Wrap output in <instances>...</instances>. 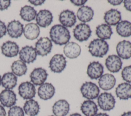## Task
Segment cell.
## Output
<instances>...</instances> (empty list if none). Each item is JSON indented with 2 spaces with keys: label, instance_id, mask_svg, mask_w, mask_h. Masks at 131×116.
<instances>
[{
  "label": "cell",
  "instance_id": "9a60e30c",
  "mask_svg": "<svg viewBox=\"0 0 131 116\" xmlns=\"http://www.w3.org/2000/svg\"><path fill=\"white\" fill-rule=\"evenodd\" d=\"M59 21L63 26L71 28L74 26L76 22V16L73 11L65 10L60 13Z\"/></svg>",
  "mask_w": 131,
  "mask_h": 116
},
{
  "label": "cell",
  "instance_id": "83f0119b",
  "mask_svg": "<svg viewBox=\"0 0 131 116\" xmlns=\"http://www.w3.org/2000/svg\"><path fill=\"white\" fill-rule=\"evenodd\" d=\"M24 111L28 116H36L39 112L40 106L38 103L34 99L27 100L24 103Z\"/></svg>",
  "mask_w": 131,
  "mask_h": 116
},
{
  "label": "cell",
  "instance_id": "ffe728a7",
  "mask_svg": "<svg viewBox=\"0 0 131 116\" xmlns=\"http://www.w3.org/2000/svg\"><path fill=\"white\" fill-rule=\"evenodd\" d=\"M116 82V78L113 75L106 73L102 75L99 78V87L103 90H109L112 89L115 86Z\"/></svg>",
  "mask_w": 131,
  "mask_h": 116
},
{
  "label": "cell",
  "instance_id": "b9f144b4",
  "mask_svg": "<svg viewBox=\"0 0 131 116\" xmlns=\"http://www.w3.org/2000/svg\"><path fill=\"white\" fill-rule=\"evenodd\" d=\"M0 116H6V112L4 107L0 105Z\"/></svg>",
  "mask_w": 131,
  "mask_h": 116
},
{
  "label": "cell",
  "instance_id": "7dc6e473",
  "mask_svg": "<svg viewBox=\"0 0 131 116\" xmlns=\"http://www.w3.org/2000/svg\"><path fill=\"white\" fill-rule=\"evenodd\" d=\"M48 116H55L54 115H48Z\"/></svg>",
  "mask_w": 131,
  "mask_h": 116
},
{
  "label": "cell",
  "instance_id": "603a6c76",
  "mask_svg": "<svg viewBox=\"0 0 131 116\" xmlns=\"http://www.w3.org/2000/svg\"><path fill=\"white\" fill-rule=\"evenodd\" d=\"M103 19L107 25L116 26L121 20V14L118 10L111 9L105 12Z\"/></svg>",
  "mask_w": 131,
  "mask_h": 116
},
{
  "label": "cell",
  "instance_id": "8992f818",
  "mask_svg": "<svg viewBox=\"0 0 131 116\" xmlns=\"http://www.w3.org/2000/svg\"><path fill=\"white\" fill-rule=\"evenodd\" d=\"M52 48V41L47 37H40L35 43V49L37 55L42 57L49 54L51 51Z\"/></svg>",
  "mask_w": 131,
  "mask_h": 116
},
{
  "label": "cell",
  "instance_id": "836d02e7",
  "mask_svg": "<svg viewBox=\"0 0 131 116\" xmlns=\"http://www.w3.org/2000/svg\"><path fill=\"white\" fill-rule=\"evenodd\" d=\"M8 116H25V112L21 107L14 105L10 108L8 110Z\"/></svg>",
  "mask_w": 131,
  "mask_h": 116
},
{
  "label": "cell",
  "instance_id": "e575fe53",
  "mask_svg": "<svg viewBox=\"0 0 131 116\" xmlns=\"http://www.w3.org/2000/svg\"><path fill=\"white\" fill-rule=\"evenodd\" d=\"M121 76L126 82L131 83V65L124 67L121 72Z\"/></svg>",
  "mask_w": 131,
  "mask_h": 116
},
{
  "label": "cell",
  "instance_id": "8fae6325",
  "mask_svg": "<svg viewBox=\"0 0 131 116\" xmlns=\"http://www.w3.org/2000/svg\"><path fill=\"white\" fill-rule=\"evenodd\" d=\"M19 56L20 60L25 63H30L36 60L37 53L33 47L26 45L23 47L19 51Z\"/></svg>",
  "mask_w": 131,
  "mask_h": 116
},
{
  "label": "cell",
  "instance_id": "8d00e7d4",
  "mask_svg": "<svg viewBox=\"0 0 131 116\" xmlns=\"http://www.w3.org/2000/svg\"><path fill=\"white\" fill-rule=\"evenodd\" d=\"M7 27L5 23L0 20V38H2L6 34Z\"/></svg>",
  "mask_w": 131,
  "mask_h": 116
},
{
  "label": "cell",
  "instance_id": "60d3db41",
  "mask_svg": "<svg viewBox=\"0 0 131 116\" xmlns=\"http://www.w3.org/2000/svg\"><path fill=\"white\" fill-rule=\"evenodd\" d=\"M108 3L113 6H117L120 5L122 2V0H108Z\"/></svg>",
  "mask_w": 131,
  "mask_h": 116
},
{
  "label": "cell",
  "instance_id": "74e56055",
  "mask_svg": "<svg viewBox=\"0 0 131 116\" xmlns=\"http://www.w3.org/2000/svg\"><path fill=\"white\" fill-rule=\"evenodd\" d=\"M87 2L86 0H71V2L77 6H82Z\"/></svg>",
  "mask_w": 131,
  "mask_h": 116
},
{
  "label": "cell",
  "instance_id": "7bdbcfd3",
  "mask_svg": "<svg viewBox=\"0 0 131 116\" xmlns=\"http://www.w3.org/2000/svg\"><path fill=\"white\" fill-rule=\"evenodd\" d=\"M120 116H131V111H128L127 112H124Z\"/></svg>",
  "mask_w": 131,
  "mask_h": 116
},
{
  "label": "cell",
  "instance_id": "f1b7e54d",
  "mask_svg": "<svg viewBox=\"0 0 131 116\" xmlns=\"http://www.w3.org/2000/svg\"><path fill=\"white\" fill-rule=\"evenodd\" d=\"M17 82V78L12 72L5 73L2 77L1 85L7 89H12L14 88Z\"/></svg>",
  "mask_w": 131,
  "mask_h": 116
},
{
  "label": "cell",
  "instance_id": "f546056e",
  "mask_svg": "<svg viewBox=\"0 0 131 116\" xmlns=\"http://www.w3.org/2000/svg\"><path fill=\"white\" fill-rule=\"evenodd\" d=\"M96 34L99 39H110L113 34L112 28L106 24L99 25L96 28Z\"/></svg>",
  "mask_w": 131,
  "mask_h": 116
},
{
  "label": "cell",
  "instance_id": "3957f363",
  "mask_svg": "<svg viewBox=\"0 0 131 116\" xmlns=\"http://www.w3.org/2000/svg\"><path fill=\"white\" fill-rule=\"evenodd\" d=\"M80 90L83 97L91 100L97 98L100 93L99 87L95 83L91 81L83 83Z\"/></svg>",
  "mask_w": 131,
  "mask_h": 116
},
{
  "label": "cell",
  "instance_id": "5bb4252c",
  "mask_svg": "<svg viewBox=\"0 0 131 116\" xmlns=\"http://www.w3.org/2000/svg\"><path fill=\"white\" fill-rule=\"evenodd\" d=\"M52 13L48 10H40L36 14V24L41 27L46 28L50 26L53 21Z\"/></svg>",
  "mask_w": 131,
  "mask_h": 116
},
{
  "label": "cell",
  "instance_id": "ac0fdd59",
  "mask_svg": "<svg viewBox=\"0 0 131 116\" xmlns=\"http://www.w3.org/2000/svg\"><path fill=\"white\" fill-rule=\"evenodd\" d=\"M70 111V104L64 99L56 101L52 106V112L55 116H66Z\"/></svg>",
  "mask_w": 131,
  "mask_h": 116
},
{
  "label": "cell",
  "instance_id": "bcb514c9",
  "mask_svg": "<svg viewBox=\"0 0 131 116\" xmlns=\"http://www.w3.org/2000/svg\"><path fill=\"white\" fill-rule=\"evenodd\" d=\"M1 81H2V77H1V76L0 75V85H1Z\"/></svg>",
  "mask_w": 131,
  "mask_h": 116
},
{
  "label": "cell",
  "instance_id": "30bf717a",
  "mask_svg": "<svg viewBox=\"0 0 131 116\" xmlns=\"http://www.w3.org/2000/svg\"><path fill=\"white\" fill-rule=\"evenodd\" d=\"M48 74L46 70L42 67L35 68L30 75L31 82L34 85H41L47 79Z\"/></svg>",
  "mask_w": 131,
  "mask_h": 116
},
{
  "label": "cell",
  "instance_id": "d4e9b609",
  "mask_svg": "<svg viewBox=\"0 0 131 116\" xmlns=\"http://www.w3.org/2000/svg\"><path fill=\"white\" fill-rule=\"evenodd\" d=\"M94 14V11L91 7L83 5L78 9L76 15L80 21L85 23L92 20Z\"/></svg>",
  "mask_w": 131,
  "mask_h": 116
},
{
  "label": "cell",
  "instance_id": "d6986e66",
  "mask_svg": "<svg viewBox=\"0 0 131 116\" xmlns=\"http://www.w3.org/2000/svg\"><path fill=\"white\" fill-rule=\"evenodd\" d=\"M24 26L18 20H13L9 22L7 27L8 34L11 38H17L21 36L23 33Z\"/></svg>",
  "mask_w": 131,
  "mask_h": 116
},
{
  "label": "cell",
  "instance_id": "cb8c5ba5",
  "mask_svg": "<svg viewBox=\"0 0 131 116\" xmlns=\"http://www.w3.org/2000/svg\"><path fill=\"white\" fill-rule=\"evenodd\" d=\"M115 92L120 100H127L131 98V84L127 82L119 84L116 88Z\"/></svg>",
  "mask_w": 131,
  "mask_h": 116
},
{
  "label": "cell",
  "instance_id": "4dcf8cb0",
  "mask_svg": "<svg viewBox=\"0 0 131 116\" xmlns=\"http://www.w3.org/2000/svg\"><path fill=\"white\" fill-rule=\"evenodd\" d=\"M116 32L119 35L123 37L131 36V22L128 20L120 21L116 26Z\"/></svg>",
  "mask_w": 131,
  "mask_h": 116
},
{
  "label": "cell",
  "instance_id": "484cf974",
  "mask_svg": "<svg viewBox=\"0 0 131 116\" xmlns=\"http://www.w3.org/2000/svg\"><path fill=\"white\" fill-rule=\"evenodd\" d=\"M80 110L85 116H95L97 113L98 108L97 105L94 101L86 100L82 103Z\"/></svg>",
  "mask_w": 131,
  "mask_h": 116
},
{
  "label": "cell",
  "instance_id": "ba28073f",
  "mask_svg": "<svg viewBox=\"0 0 131 116\" xmlns=\"http://www.w3.org/2000/svg\"><path fill=\"white\" fill-rule=\"evenodd\" d=\"M19 96L25 100L32 99L36 95V88L31 82L26 81L20 84L18 88Z\"/></svg>",
  "mask_w": 131,
  "mask_h": 116
},
{
  "label": "cell",
  "instance_id": "44dd1931",
  "mask_svg": "<svg viewBox=\"0 0 131 116\" xmlns=\"http://www.w3.org/2000/svg\"><path fill=\"white\" fill-rule=\"evenodd\" d=\"M2 53L7 57H14L19 53V47L14 41H7L1 46Z\"/></svg>",
  "mask_w": 131,
  "mask_h": 116
},
{
  "label": "cell",
  "instance_id": "4fadbf2b",
  "mask_svg": "<svg viewBox=\"0 0 131 116\" xmlns=\"http://www.w3.org/2000/svg\"><path fill=\"white\" fill-rule=\"evenodd\" d=\"M104 68L101 63L98 61H93L88 66L86 73L88 77L91 79H99L103 73Z\"/></svg>",
  "mask_w": 131,
  "mask_h": 116
},
{
  "label": "cell",
  "instance_id": "ee69618b",
  "mask_svg": "<svg viewBox=\"0 0 131 116\" xmlns=\"http://www.w3.org/2000/svg\"><path fill=\"white\" fill-rule=\"evenodd\" d=\"M95 116H109L106 113H97Z\"/></svg>",
  "mask_w": 131,
  "mask_h": 116
},
{
  "label": "cell",
  "instance_id": "f35d334b",
  "mask_svg": "<svg viewBox=\"0 0 131 116\" xmlns=\"http://www.w3.org/2000/svg\"><path fill=\"white\" fill-rule=\"evenodd\" d=\"M29 3H30L31 4L34 5V6H40L43 4L45 1L44 0H29L28 1Z\"/></svg>",
  "mask_w": 131,
  "mask_h": 116
},
{
  "label": "cell",
  "instance_id": "9c48e42d",
  "mask_svg": "<svg viewBox=\"0 0 131 116\" xmlns=\"http://www.w3.org/2000/svg\"><path fill=\"white\" fill-rule=\"evenodd\" d=\"M16 95L11 89H5L0 92V103L6 107H11L16 103Z\"/></svg>",
  "mask_w": 131,
  "mask_h": 116
},
{
  "label": "cell",
  "instance_id": "ab89813d",
  "mask_svg": "<svg viewBox=\"0 0 131 116\" xmlns=\"http://www.w3.org/2000/svg\"><path fill=\"white\" fill-rule=\"evenodd\" d=\"M123 4L124 8L128 11L131 12V1L125 0L123 1Z\"/></svg>",
  "mask_w": 131,
  "mask_h": 116
},
{
  "label": "cell",
  "instance_id": "7c38bea8",
  "mask_svg": "<svg viewBox=\"0 0 131 116\" xmlns=\"http://www.w3.org/2000/svg\"><path fill=\"white\" fill-rule=\"evenodd\" d=\"M105 65L107 69L111 73H118L122 68L121 59L116 55H109L105 59Z\"/></svg>",
  "mask_w": 131,
  "mask_h": 116
},
{
  "label": "cell",
  "instance_id": "e0dca14e",
  "mask_svg": "<svg viewBox=\"0 0 131 116\" xmlns=\"http://www.w3.org/2000/svg\"><path fill=\"white\" fill-rule=\"evenodd\" d=\"M116 52L121 59H129L131 57V42L126 40L119 42L116 46Z\"/></svg>",
  "mask_w": 131,
  "mask_h": 116
},
{
  "label": "cell",
  "instance_id": "d6a6232c",
  "mask_svg": "<svg viewBox=\"0 0 131 116\" xmlns=\"http://www.w3.org/2000/svg\"><path fill=\"white\" fill-rule=\"evenodd\" d=\"M12 73L17 76H22L26 74L27 67L25 62L20 60L14 61L11 66Z\"/></svg>",
  "mask_w": 131,
  "mask_h": 116
},
{
  "label": "cell",
  "instance_id": "277c9868",
  "mask_svg": "<svg viewBox=\"0 0 131 116\" xmlns=\"http://www.w3.org/2000/svg\"><path fill=\"white\" fill-rule=\"evenodd\" d=\"M99 107L103 111H110L114 109L116 100L111 93L104 92L100 94L97 98Z\"/></svg>",
  "mask_w": 131,
  "mask_h": 116
},
{
  "label": "cell",
  "instance_id": "7402d4cb",
  "mask_svg": "<svg viewBox=\"0 0 131 116\" xmlns=\"http://www.w3.org/2000/svg\"><path fill=\"white\" fill-rule=\"evenodd\" d=\"M64 55L70 59L77 58L81 53L80 46L75 42H69L65 44L63 48Z\"/></svg>",
  "mask_w": 131,
  "mask_h": 116
},
{
  "label": "cell",
  "instance_id": "52a82bcc",
  "mask_svg": "<svg viewBox=\"0 0 131 116\" xmlns=\"http://www.w3.org/2000/svg\"><path fill=\"white\" fill-rule=\"evenodd\" d=\"M67 60L62 54H56L51 59L49 67L51 71L55 73L62 72L66 67Z\"/></svg>",
  "mask_w": 131,
  "mask_h": 116
},
{
  "label": "cell",
  "instance_id": "7a4b0ae2",
  "mask_svg": "<svg viewBox=\"0 0 131 116\" xmlns=\"http://www.w3.org/2000/svg\"><path fill=\"white\" fill-rule=\"evenodd\" d=\"M88 49L89 52L92 56L101 58L108 52L109 45L106 41L97 38L94 39L90 42Z\"/></svg>",
  "mask_w": 131,
  "mask_h": 116
},
{
  "label": "cell",
  "instance_id": "1f68e13d",
  "mask_svg": "<svg viewBox=\"0 0 131 116\" xmlns=\"http://www.w3.org/2000/svg\"><path fill=\"white\" fill-rule=\"evenodd\" d=\"M36 11L31 6L25 5L21 7L20 10L19 15L21 18L26 21L34 20L36 18Z\"/></svg>",
  "mask_w": 131,
  "mask_h": 116
},
{
  "label": "cell",
  "instance_id": "6da1fadb",
  "mask_svg": "<svg viewBox=\"0 0 131 116\" xmlns=\"http://www.w3.org/2000/svg\"><path fill=\"white\" fill-rule=\"evenodd\" d=\"M51 40L56 44L62 45L69 42L70 33L67 28L57 24L52 26L49 32Z\"/></svg>",
  "mask_w": 131,
  "mask_h": 116
},
{
  "label": "cell",
  "instance_id": "f6af8a7d",
  "mask_svg": "<svg viewBox=\"0 0 131 116\" xmlns=\"http://www.w3.org/2000/svg\"><path fill=\"white\" fill-rule=\"evenodd\" d=\"M70 116H82V115L79 113H73L70 114Z\"/></svg>",
  "mask_w": 131,
  "mask_h": 116
},
{
  "label": "cell",
  "instance_id": "2e32d148",
  "mask_svg": "<svg viewBox=\"0 0 131 116\" xmlns=\"http://www.w3.org/2000/svg\"><path fill=\"white\" fill-rule=\"evenodd\" d=\"M55 93V88L51 83H44L39 86L37 94L40 99L48 100L51 99Z\"/></svg>",
  "mask_w": 131,
  "mask_h": 116
},
{
  "label": "cell",
  "instance_id": "5b68a950",
  "mask_svg": "<svg viewBox=\"0 0 131 116\" xmlns=\"http://www.w3.org/2000/svg\"><path fill=\"white\" fill-rule=\"evenodd\" d=\"M75 38L79 42L86 41L91 36L92 31L90 26L85 23H80L73 30Z\"/></svg>",
  "mask_w": 131,
  "mask_h": 116
},
{
  "label": "cell",
  "instance_id": "4316f807",
  "mask_svg": "<svg viewBox=\"0 0 131 116\" xmlns=\"http://www.w3.org/2000/svg\"><path fill=\"white\" fill-rule=\"evenodd\" d=\"M23 33L27 39L34 40L38 37L40 29L36 24L30 22L26 25L24 27Z\"/></svg>",
  "mask_w": 131,
  "mask_h": 116
},
{
  "label": "cell",
  "instance_id": "d590c367",
  "mask_svg": "<svg viewBox=\"0 0 131 116\" xmlns=\"http://www.w3.org/2000/svg\"><path fill=\"white\" fill-rule=\"evenodd\" d=\"M11 5V1L0 0V10H4L7 9Z\"/></svg>",
  "mask_w": 131,
  "mask_h": 116
}]
</instances>
